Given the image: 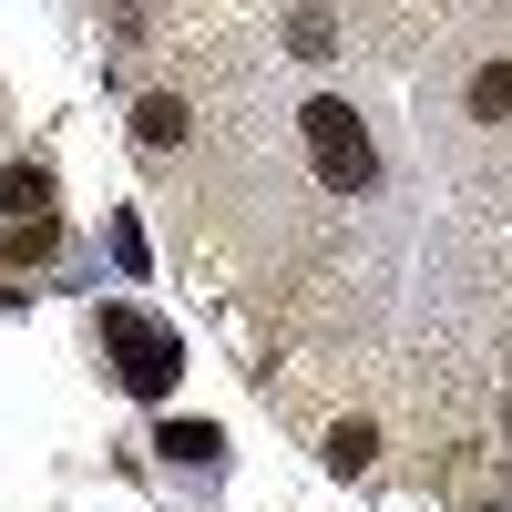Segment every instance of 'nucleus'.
I'll return each mask as SVG.
<instances>
[{
  "mask_svg": "<svg viewBox=\"0 0 512 512\" xmlns=\"http://www.w3.org/2000/svg\"><path fill=\"white\" fill-rule=\"evenodd\" d=\"M297 123H308V154H318V185H338V195H369V185H379V154H369V123H359L349 103H338V93H318V103L297 113Z\"/></svg>",
  "mask_w": 512,
  "mask_h": 512,
  "instance_id": "2",
  "label": "nucleus"
},
{
  "mask_svg": "<svg viewBox=\"0 0 512 512\" xmlns=\"http://www.w3.org/2000/svg\"><path fill=\"white\" fill-rule=\"evenodd\" d=\"M103 349L123 359V390H134V400H164L185 379V338L164 318H144V308H103Z\"/></svg>",
  "mask_w": 512,
  "mask_h": 512,
  "instance_id": "1",
  "label": "nucleus"
},
{
  "mask_svg": "<svg viewBox=\"0 0 512 512\" xmlns=\"http://www.w3.org/2000/svg\"><path fill=\"white\" fill-rule=\"evenodd\" d=\"M185 134H195V113H185V103H175V93H154V103H144V113H134V144H144V154H175V144H185Z\"/></svg>",
  "mask_w": 512,
  "mask_h": 512,
  "instance_id": "5",
  "label": "nucleus"
},
{
  "mask_svg": "<svg viewBox=\"0 0 512 512\" xmlns=\"http://www.w3.org/2000/svg\"><path fill=\"white\" fill-rule=\"evenodd\" d=\"M154 451L175 461V472H185V461H195V472H216V461H226V431H216V420H164Z\"/></svg>",
  "mask_w": 512,
  "mask_h": 512,
  "instance_id": "3",
  "label": "nucleus"
},
{
  "mask_svg": "<svg viewBox=\"0 0 512 512\" xmlns=\"http://www.w3.org/2000/svg\"><path fill=\"white\" fill-rule=\"evenodd\" d=\"M41 205H52V175H41V164H0V216L41 226Z\"/></svg>",
  "mask_w": 512,
  "mask_h": 512,
  "instance_id": "4",
  "label": "nucleus"
},
{
  "mask_svg": "<svg viewBox=\"0 0 512 512\" xmlns=\"http://www.w3.org/2000/svg\"><path fill=\"white\" fill-rule=\"evenodd\" d=\"M287 52L328 62V52H338V21H328V11H287Z\"/></svg>",
  "mask_w": 512,
  "mask_h": 512,
  "instance_id": "7",
  "label": "nucleus"
},
{
  "mask_svg": "<svg viewBox=\"0 0 512 512\" xmlns=\"http://www.w3.org/2000/svg\"><path fill=\"white\" fill-rule=\"evenodd\" d=\"M472 113H482V123L512 113V62H482V72H472Z\"/></svg>",
  "mask_w": 512,
  "mask_h": 512,
  "instance_id": "8",
  "label": "nucleus"
},
{
  "mask_svg": "<svg viewBox=\"0 0 512 512\" xmlns=\"http://www.w3.org/2000/svg\"><path fill=\"white\" fill-rule=\"evenodd\" d=\"M369 461H379V431L369 420H338L328 431V472H369Z\"/></svg>",
  "mask_w": 512,
  "mask_h": 512,
  "instance_id": "6",
  "label": "nucleus"
}]
</instances>
